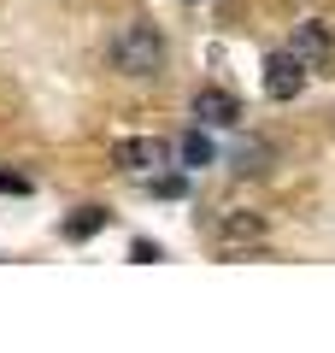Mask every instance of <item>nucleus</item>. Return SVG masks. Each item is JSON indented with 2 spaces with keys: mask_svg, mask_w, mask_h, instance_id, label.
<instances>
[{
  "mask_svg": "<svg viewBox=\"0 0 335 353\" xmlns=\"http://www.w3.org/2000/svg\"><path fill=\"white\" fill-rule=\"evenodd\" d=\"M112 65L124 77H159L165 71V36L153 24H124L112 41Z\"/></svg>",
  "mask_w": 335,
  "mask_h": 353,
  "instance_id": "f257e3e1",
  "label": "nucleus"
},
{
  "mask_svg": "<svg viewBox=\"0 0 335 353\" xmlns=\"http://www.w3.org/2000/svg\"><path fill=\"white\" fill-rule=\"evenodd\" d=\"M288 53H294L306 71H329L335 65V30L323 24V18H306V24H294V36H288Z\"/></svg>",
  "mask_w": 335,
  "mask_h": 353,
  "instance_id": "f03ea898",
  "label": "nucleus"
},
{
  "mask_svg": "<svg viewBox=\"0 0 335 353\" xmlns=\"http://www.w3.org/2000/svg\"><path fill=\"white\" fill-rule=\"evenodd\" d=\"M306 65L294 59V53L288 48H276L271 59H265V94H271V101H300V94H306Z\"/></svg>",
  "mask_w": 335,
  "mask_h": 353,
  "instance_id": "7ed1b4c3",
  "label": "nucleus"
},
{
  "mask_svg": "<svg viewBox=\"0 0 335 353\" xmlns=\"http://www.w3.org/2000/svg\"><path fill=\"white\" fill-rule=\"evenodd\" d=\"M194 124L200 130H236L241 124V101L230 88H200L194 94Z\"/></svg>",
  "mask_w": 335,
  "mask_h": 353,
  "instance_id": "20e7f679",
  "label": "nucleus"
},
{
  "mask_svg": "<svg viewBox=\"0 0 335 353\" xmlns=\"http://www.w3.org/2000/svg\"><path fill=\"white\" fill-rule=\"evenodd\" d=\"M265 241V212H223L218 218V248L223 253H247Z\"/></svg>",
  "mask_w": 335,
  "mask_h": 353,
  "instance_id": "39448f33",
  "label": "nucleus"
},
{
  "mask_svg": "<svg viewBox=\"0 0 335 353\" xmlns=\"http://www.w3.org/2000/svg\"><path fill=\"white\" fill-rule=\"evenodd\" d=\"M112 159L130 165V171H159V165L171 159V141L165 136H124L118 148H112Z\"/></svg>",
  "mask_w": 335,
  "mask_h": 353,
  "instance_id": "423d86ee",
  "label": "nucleus"
},
{
  "mask_svg": "<svg viewBox=\"0 0 335 353\" xmlns=\"http://www.w3.org/2000/svg\"><path fill=\"white\" fill-rule=\"evenodd\" d=\"M100 230H106V206H83V212H71L59 224V236L65 241H88V236H100Z\"/></svg>",
  "mask_w": 335,
  "mask_h": 353,
  "instance_id": "0eeeda50",
  "label": "nucleus"
},
{
  "mask_svg": "<svg viewBox=\"0 0 335 353\" xmlns=\"http://www.w3.org/2000/svg\"><path fill=\"white\" fill-rule=\"evenodd\" d=\"M218 159V148H212L206 130H194V136H183V165H212Z\"/></svg>",
  "mask_w": 335,
  "mask_h": 353,
  "instance_id": "6e6552de",
  "label": "nucleus"
},
{
  "mask_svg": "<svg viewBox=\"0 0 335 353\" xmlns=\"http://www.w3.org/2000/svg\"><path fill=\"white\" fill-rule=\"evenodd\" d=\"M265 159H271V148H265V141H247V148L236 153V171L253 176V171H265Z\"/></svg>",
  "mask_w": 335,
  "mask_h": 353,
  "instance_id": "1a4fd4ad",
  "label": "nucleus"
},
{
  "mask_svg": "<svg viewBox=\"0 0 335 353\" xmlns=\"http://www.w3.org/2000/svg\"><path fill=\"white\" fill-rule=\"evenodd\" d=\"M148 189H153V194H171V201H183V194H188V176H176V171H171V176H153Z\"/></svg>",
  "mask_w": 335,
  "mask_h": 353,
  "instance_id": "9d476101",
  "label": "nucleus"
},
{
  "mask_svg": "<svg viewBox=\"0 0 335 353\" xmlns=\"http://www.w3.org/2000/svg\"><path fill=\"white\" fill-rule=\"evenodd\" d=\"M36 183H30L24 171H0V194H30Z\"/></svg>",
  "mask_w": 335,
  "mask_h": 353,
  "instance_id": "9b49d317",
  "label": "nucleus"
},
{
  "mask_svg": "<svg viewBox=\"0 0 335 353\" xmlns=\"http://www.w3.org/2000/svg\"><path fill=\"white\" fill-rule=\"evenodd\" d=\"M130 253H136V265H153V259H159V248H153V241H136Z\"/></svg>",
  "mask_w": 335,
  "mask_h": 353,
  "instance_id": "f8f14e48",
  "label": "nucleus"
}]
</instances>
